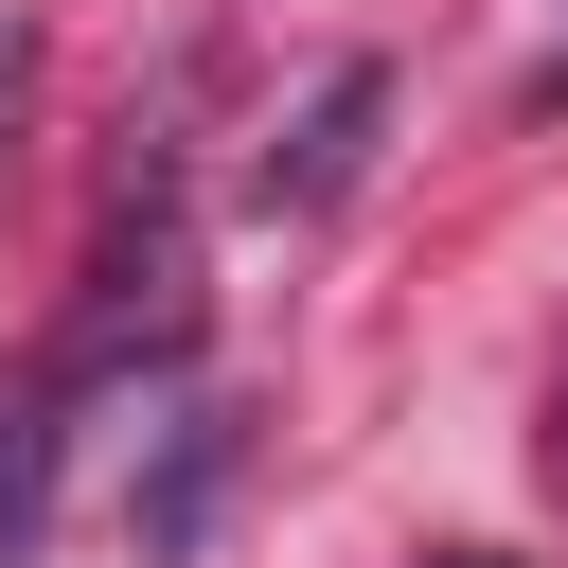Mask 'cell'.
Instances as JSON below:
<instances>
[{"label": "cell", "instance_id": "obj_1", "mask_svg": "<svg viewBox=\"0 0 568 568\" xmlns=\"http://www.w3.org/2000/svg\"><path fill=\"white\" fill-rule=\"evenodd\" d=\"M373 106H390V71H320V106L266 142V213H337L355 160H373Z\"/></svg>", "mask_w": 568, "mask_h": 568}, {"label": "cell", "instance_id": "obj_2", "mask_svg": "<svg viewBox=\"0 0 568 568\" xmlns=\"http://www.w3.org/2000/svg\"><path fill=\"white\" fill-rule=\"evenodd\" d=\"M36 479H53V373H0V568L36 532Z\"/></svg>", "mask_w": 568, "mask_h": 568}, {"label": "cell", "instance_id": "obj_3", "mask_svg": "<svg viewBox=\"0 0 568 568\" xmlns=\"http://www.w3.org/2000/svg\"><path fill=\"white\" fill-rule=\"evenodd\" d=\"M532 106H550V124H568V53H550V71H532Z\"/></svg>", "mask_w": 568, "mask_h": 568}, {"label": "cell", "instance_id": "obj_4", "mask_svg": "<svg viewBox=\"0 0 568 568\" xmlns=\"http://www.w3.org/2000/svg\"><path fill=\"white\" fill-rule=\"evenodd\" d=\"M0 124H18V18H0Z\"/></svg>", "mask_w": 568, "mask_h": 568}, {"label": "cell", "instance_id": "obj_5", "mask_svg": "<svg viewBox=\"0 0 568 568\" xmlns=\"http://www.w3.org/2000/svg\"><path fill=\"white\" fill-rule=\"evenodd\" d=\"M426 568H497V550H426Z\"/></svg>", "mask_w": 568, "mask_h": 568}]
</instances>
